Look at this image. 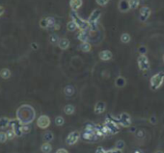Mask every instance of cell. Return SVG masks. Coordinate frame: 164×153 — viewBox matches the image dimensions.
Listing matches in <instances>:
<instances>
[{
  "instance_id": "f35d334b",
  "label": "cell",
  "mask_w": 164,
  "mask_h": 153,
  "mask_svg": "<svg viewBox=\"0 0 164 153\" xmlns=\"http://www.w3.org/2000/svg\"><path fill=\"white\" fill-rule=\"evenodd\" d=\"M145 136V133H144L143 130H138L136 132V137L137 138H143Z\"/></svg>"
},
{
  "instance_id": "7a4b0ae2",
  "label": "cell",
  "mask_w": 164,
  "mask_h": 153,
  "mask_svg": "<svg viewBox=\"0 0 164 153\" xmlns=\"http://www.w3.org/2000/svg\"><path fill=\"white\" fill-rule=\"evenodd\" d=\"M120 131L118 121L111 117H107L103 123V132L105 135H115Z\"/></svg>"
},
{
  "instance_id": "ffe728a7",
  "label": "cell",
  "mask_w": 164,
  "mask_h": 153,
  "mask_svg": "<svg viewBox=\"0 0 164 153\" xmlns=\"http://www.w3.org/2000/svg\"><path fill=\"white\" fill-rule=\"evenodd\" d=\"M42 140L45 141V142H50L54 140V134L51 131L45 132L42 135Z\"/></svg>"
},
{
  "instance_id": "9a60e30c",
  "label": "cell",
  "mask_w": 164,
  "mask_h": 153,
  "mask_svg": "<svg viewBox=\"0 0 164 153\" xmlns=\"http://www.w3.org/2000/svg\"><path fill=\"white\" fill-rule=\"evenodd\" d=\"M98 57L101 60V61H109V60L112 59L113 57V54L112 52L109 51V50H103V51H100V54H98Z\"/></svg>"
},
{
  "instance_id": "7bdbcfd3",
  "label": "cell",
  "mask_w": 164,
  "mask_h": 153,
  "mask_svg": "<svg viewBox=\"0 0 164 153\" xmlns=\"http://www.w3.org/2000/svg\"><path fill=\"white\" fill-rule=\"evenodd\" d=\"M56 153H69V151L65 148H59L56 150Z\"/></svg>"
},
{
  "instance_id": "9c48e42d",
  "label": "cell",
  "mask_w": 164,
  "mask_h": 153,
  "mask_svg": "<svg viewBox=\"0 0 164 153\" xmlns=\"http://www.w3.org/2000/svg\"><path fill=\"white\" fill-rule=\"evenodd\" d=\"M79 139H80V133L78 131H73L66 138V144L68 145H74L79 141Z\"/></svg>"
},
{
  "instance_id": "ac0fdd59",
  "label": "cell",
  "mask_w": 164,
  "mask_h": 153,
  "mask_svg": "<svg viewBox=\"0 0 164 153\" xmlns=\"http://www.w3.org/2000/svg\"><path fill=\"white\" fill-rule=\"evenodd\" d=\"M10 122H11V119L6 118V117H1L0 118V129L3 130V129H6L10 126Z\"/></svg>"
},
{
  "instance_id": "6da1fadb",
  "label": "cell",
  "mask_w": 164,
  "mask_h": 153,
  "mask_svg": "<svg viewBox=\"0 0 164 153\" xmlns=\"http://www.w3.org/2000/svg\"><path fill=\"white\" fill-rule=\"evenodd\" d=\"M36 118L35 109L31 105L23 104L20 105L16 110V119L22 125H29L34 121Z\"/></svg>"
},
{
  "instance_id": "d590c367",
  "label": "cell",
  "mask_w": 164,
  "mask_h": 153,
  "mask_svg": "<svg viewBox=\"0 0 164 153\" xmlns=\"http://www.w3.org/2000/svg\"><path fill=\"white\" fill-rule=\"evenodd\" d=\"M97 4L101 6V7H104V6H106L108 4V2H109V0H96Z\"/></svg>"
},
{
  "instance_id": "b9f144b4",
  "label": "cell",
  "mask_w": 164,
  "mask_h": 153,
  "mask_svg": "<svg viewBox=\"0 0 164 153\" xmlns=\"http://www.w3.org/2000/svg\"><path fill=\"white\" fill-rule=\"evenodd\" d=\"M150 122L152 124H156V122H157V119H156V118L155 117V116H153V117L150 118Z\"/></svg>"
},
{
  "instance_id": "60d3db41",
  "label": "cell",
  "mask_w": 164,
  "mask_h": 153,
  "mask_svg": "<svg viewBox=\"0 0 164 153\" xmlns=\"http://www.w3.org/2000/svg\"><path fill=\"white\" fill-rule=\"evenodd\" d=\"M139 53L140 55H145L146 54V47L145 46H141L139 48Z\"/></svg>"
},
{
  "instance_id": "8992f818",
  "label": "cell",
  "mask_w": 164,
  "mask_h": 153,
  "mask_svg": "<svg viewBox=\"0 0 164 153\" xmlns=\"http://www.w3.org/2000/svg\"><path fill=\"white\" fill-rule=\"evenodd\" d=\"M117 121H118L119 125L123 126V127L129 128L131 126V118L129 114H127V113H121V114L118 116Z\"/></svg>"
},
{
  "instance_id": "7402d4cb",
  "label": "cell",
  "mask_w": 164,
  "mask_h": 153,
  "mask_svg": "<svg viewBox=\"0 0 164 153\" xmlns=\"http://www.w3.org/2000/svg\"><path fill=\"white\" fill-rule=\"evenodd\" d=\"M126 84H127V80L123 76H119V77L115 80V85H116L118 88H123L126 86Z\"/></svg>"
},
{
  "instance_id": "8fae6325",
  "label": "cell",
  "mask_w": 164,
  "mask_h": 153,
  "mask_svg": "<svg viewBox=\"0 0 164 153\" xmlns=\"http://www.w3.org/2000/svg\"><path fill=\"white\" fill-rule=\"evenodd\" d=\"M151 14H152V11L149 7L147 6H144L140 9V13H139V18L142 22H145L148 18H150Z\"/></svg>"
},
{
  "instance_id": "74e56055",
  "label": "cell",
  "mask_w": 164,
  "mask_h": 153,
  "mask_svg": "<svg viewBox=\"0 0 164 153\" xmlns=\"http://www.w3.org/2000/svg\"><path fill=\"white\" fill-rule=\"evenodd\" d=\"M29 132H30V127H29V125H22V133H23V134H27Z\"/></svg>"
},
{
  "instance_id": "83f0119b",
  "label": "cell",
  "mask_w": 164,
  "mask_h": 153,
  "mask_svg": "<svg viewBox=\"0 0 164 153\" xmlns=\"http://www.w3.org/2000/svg\"><path fill=\"white\" fill-rule=\"evenodd\" d=\"M121 42H123V44H129V42H130V35L127 34V33H124V34H122V36H121Z\"/></svg>"
},
{
  "instance_id": "cb8c5ba5",
  "label": "cell",
  "mask_w": 164,
  "mask_h": 153,
  "mask_svg": "<svg viewBox=\"0 0 164 153\" xmlns=\"http://www.w3.org/2000/svg\"><path fill=\"white\" fill-rule=\"evenodd\" d=\"M11 75H12V73L9 68H2L1 71H0V77L2 79H9L11 77Z\"/></svg>"
},
{
  "instance_id": "5b68a950",
  "label": "cell",
  "mask_w": 164,
  "mask_h": 153,
  "mask_svg": "<svg viewBox=\"0 0 164 153\" xmlns=\"http://www.w3.org/2000/svg\"><path fill=\"white\" fill-rule=\"evenodd\" d=\"M101 16V11L100 9H96L94 10L93 12L91 13V15L89 16V18H88V22H89L90 24V29L92 31H97L98 29V19L100 18Z\"/></svg>"
},
{
  "instance_id": "5bb4252c",
  "label": "cell",
  "mask_w": 164,
  "mask_h": 153,
  "mask_svg": "<svg viewBox=\"0 0 164 153\" xmlns=\"http://www.w3.org/2000/svg\"><path fill=\"white\" fill-rule=\"evenodd\" d=\"M118 8H119L120 12H122V13L129 12V10H130L129 0H120L119 4H118Z\"/></svg>"
},
{
  "instance_id": "7dc6e473",
  "label": "cell",
  "mask_w": 164,
  "mask_h": 153,
  "mask_svg": "<svg viewBox=\"0 0 164 153\" xmlns=\"http://www.w3.org/2000/svg\"><path fill=\"white\" fill-rule=\"evenodd\" d=\"M156 153H164V152L161 151V150H157V151H156Z\"/></svg>"
},
{
  "instance_id": "484cf974",
  "label": "cell",
  "mask_w": 164,
  "mask_h": 153,
  "mask_svg": "<svg viewBox=\"0 0 164 153\" xmlns=\"http://www.w3.org/2000/svg\"><path fill=\"white\" fill-rule=\"evenodd\" d=\"M92 49V45L89 44V42H82L80 44V50L83 52H90Z\"/></svg>"
},
{
  "instance_id": "f1b7e54d",
  "label": "cell",
  "mask_w": 164,
  "mask_h": 153,
  "mask_svg": "<svg viewBox=\"0 0 164 153\" xmlns=\"http://www.w3.org/2000/svg\"><path fill=\"white\" fill-rule=\"evenodd\" d=\"M129 7L131 10H135L138 8V6L140 4V0H129Z\"/></svg>"
},
{
  "instance_id": "d6a6232c",
  "label": "cell",
  "mask_w": 164,
  "mask_h": 153,
  "mask_svg": "<svg viewBox=\"0 0 164 153\" xmlns=\"http://www.w3.org/2000/svg\"><path fill=\"white\" fill-rule=\"evenodd\" d=\"M54 121H55V124H56L57 126H62L65 123V119L63 117H61V116H58V117L55 118Z\"/></svg>"
},
{
  "instance_id": "bcb514c9",
  "label": "cell",
  "mask_w": 164,
  "mask_h": 153,
  "mask_svg": "<svg viewBox=\"0 0 164 153\" xmlns=\"http://www.w3.org/2000/svg\"><path fill=\"white\" fill-rule=\"evenodd\" d=\"M134 153H143V151H141V150H135V151H134Z\"/></svg>"
},
{
  "instance_id": "f546056e",
  "label": "cell",
  "mask_w": 164,
  "mask_h": 153,
  "mask_svg": "<svg viewBox=\"0 0 164 153\" xmlns=\"http://www.w3.org/2000/svg\"><path fill=\"white\" fill-rule=\"evenodd\" d=\"M59 37L57 35H55V34H52L49 36V42H50L51 44H58V42H59Z\"/></svg>"
},
{
  "instance_id": "4fadbf2b",
  "label": "cell",
  "mask_w": 164,
  "mask_h": 153,
  "mask_svg": "<svg viewBox=\"0 0 164 153\" xmlns=\"http://www.w3.org/2000/svg\"><path fill=\"white\" fill-rule=\"evenodd\" d=\"M82 138L87 142H95V141H97L98 137L97 136L96 132L84 131V133L82 134Z\"/></svg>"
},
{
  "instance_id": "4316f807",
  "label": "cell",
  "mask_w": 164,
  "mask_h": 153,
  "mask_svg": "<svg viewBox=\"0 0 164 153\" xmlns=\"http://www.w3.org/2000/svg\"><path fill=\"white\" fill-rule=\"evenodd\" d=\"M67 29H68V31H70V32H74L75 30L77 29V26L74 23V21L71 20L67 23Z\"/></svg>"
},
{
  "instance_id": "44dd1931",
  "label": "cell",
  "mask_w": 164,
  "mask_h": 153,
  "mask_svg": "<svg viewBox=\"0 0 164 153\" xmlns=\"http://www.w3.org/2000/svg\"><path fill=\"white\" fill-rule=\"evenodd\" d=\"M74 112H75V107L74 105H71V104H67L64 107V113L66 115H68V116H71V115H73L74 114Z\"/></svg>"
},
{
  "instance_id": "3957f363",
  "label": "cell",
  "mask_w": 164,
  "mask_h": 153,
  "mask_svg": "<svg viewBox=\"0 0 164 153\" xmlns=\"http://www.w3.org/2000/svg\"><path fill=\"white\" fill-rule=\"evenodd\" d=\"M70 16L71 18V20L74 21V23L77 26V28L79 29L80 31H87V30L90 28V24H89V22H88V20H85V19L81 18L80 16L76 14V12L71 11Z\"/></svg>"
},
{
  "instance_id": "30bf717a",
  "label": "cell",
  "mask_w": 164,
  "mask_h": 153,
  "mask_svg": "<svg viewBox=\"0 0 164 153\" xmlns=\"http://www.w3.org/2000/svg\"><path fill=\"white\" fill-rule=\"evenodd\" d=\"M50 125V118L47 115H42L37 119V126L41 129H47Z\"/></svg>"
},
{
  "instance_id": "ee69618b",
  "label": "cell",
  "mask_w": 164,
  "mask_h": 153,
  "mask_svg": "<svg viewBox=\"0 0 164 153\" xmlns=\"http://www.w3.org/2000/svg\"><path fill=\"white\" fill-rule=\"evenodd\" d=\"M4 13H5V8L3 6H0V16L4 14Z\"/></svg>"
},
{
  "instance_id": "277c9868",
  "label": "cell",
  "mask_w": 164,
  "mask_h": 153,
  "mask_svg": "<svg viewBox=\"0 0 164 153\" xmlns=\"http://www.w3.org/2000/svg\"><path fill=\"white\" fill-rule=\"evenodd\" d=\"M163 83H164V72L163 71H160L158 73H156V74L153 75L150 79V86L153 91L158 90L163 85Z\"/></svg>"
},
{
  "instance_id": "c3c4849f",
  "label": "cell",
  "mask_w": 164,
  "mask_h": 153,
  "mask_svg": "<svg viewBox=\"0 0 164 153\" xmlns=\"http://www.w3.org/2000/svg\"><path fill=\"white\" fill-rule=\"evenodd\" d=\"M162 58H163V62H164V54H163V57Z\"/></svg>"
},
{
  "instance_id": "f6af8a7d",
  "label": "cell",
  "mask_w": 164,
  "mask_h": 153,
  "mask_svg": "<svg viewBox=\"0 0 164 153\" xmlns=\"http://www.w3.org/2000/svg\"><path fill=\"white\" fill-rule=\"evenodd\" d=\"M52 29H54V30H59L60 29V25L58 24V23H56V24H55L54 26H53V28Z\"/></svg>"
},
{
  "instance_id": "4dcf8cb0",
  "label": "cell",
  "mask_w": 164,
  "mask_h": 153,
  "mask_svg": "<svg viewBox=\"0 0 164 153\" xmlns=\"http://www.w3.org/2000/svg\"><path fill=\"white\" fill-rule=\"evenodd\" d=\"M40 27L42 29H47L48 28V22H47V18H42L40 20Z\"/></svg>"
},
{
  "instance_id": "836d02e7",
  "label": "cell",
  "mask_w": 164,
  "mask_h": 153,
  "mask_svg": "<svg viewBox=\"0 0 164 153\" xmlns=\"http://www.w3.org/2000/svg\"><path fill=\"white\" fill-rule=\"evenodd\" d=\"M8 137L5 132H0V144H5L7 142Z\"/></svg>"
},
{
  "instance_id": "e575fe53",
  "label": "cell",
  "mask_w": 164,
  "mask_h": 153,
  "mask_svg": "<svg viewBox=\"0 0 164 153\" xmlns=\"http://www.w3.org/2000/svg\"><path fill=\"white\" fill-rule=\"evenodd\" d=\"M6 134H7V137H8V140H13L15 139L16 137V133L12 130V129H9V130H7V132H6Z\"/></svg>"
},
{
  "instance_id": "52a82bcc",
  "label": "cell",
  "mask_w": 164,
  "mask_h": 153,
  "mask_svg": "<svg viewBox=\"0 0 164 153\" xmlns=\"http://www.w3.org/2000/svg\"><path fill=\"white\" fill-rule=\"evenodd\" d=\"M137 65H138L139 69L142 71L150 69V62L146 55H139V57L137 58Z\"/></svg>"
},
{
  "instance_id": "7c38bea8",
  "label": "cell",
  "mask_w": 164,
  "mask_h": 153,
  "mask_svg": "<svg viewBox=\"0 0 164 153\" xmlns=\"http://www.w3.org/2000/svg\"><path fill=\"white\" fill-rule=\"evenodd\" d=\"M106 110V103L104 101H98L94 107V112L96 115H100L105 112Z\"/></svg>"
},
{
  "instance_id": "d6986e66",
  "label": "cell",
  "mask_w": 164,
  "mask_h": 153,
  "mask_svg": "<svg viewBox=\"0 0 164 153\" xmlns=\"http://www.w3.org/2000/svg\"><path fill=\"white\" fill-rule=\"evenodd\" d=\"M74 92H75V89L73 87V86L68 85V86H66V87L64 88V94L66 96H68V97L73 96L74 94Z\"/></svg>"
},
{
  "instance_id": "e0dca14e",
  "label": "cell",
  "mask_w": 164,
  "mask_h": 153,
  "mask_svg": "<svg viewBox=\"0 0 164 153\" xmlns=\"http://www.w3.org/2000/svg\"><path fill=\"white\" fill-rule=\"evenodd\" d=\"M58 46L62 50H66V49H68L69 46H70V41L66 38L60 39V41L58 42Z\"/></svg>"
},
{
  "instance_id": "ba28073f",
  "label": "cell",
  "mask_w": 164,
  "mask_h": 153,
  "mask_svg": "<svg viewBox=\"0 0 164 153\" xmlns=\"http://www.w3.org/2000/svg\"><path fill=\"white\" fill-rule=\"evenodd\" d=\"M10 126H11L12 130L16 133V137H20V136L23 135V133H22V124L16 118L11 119V122H10Z\"/></svg>"
},
{
  "instance_id": "2e32d148",
  "label": "cell",
  "mask_w": 164,
  "mask_h": 153,
  "mask_svg": "<svg viewBox=\"0 0 164 153\" xmlns=\"http://www.w3.org/2000/svg\"><path fill=\"white\" fill-rule=\"evenodd\" d=\"M82 4H83V1L82 0H71L70 1V6L71 11L76 12L78 9L81 8Z\"/></svg>"
},
{
  "instance_id": "8d00e7d4",
  "label": "cell",
  "mask_w": 164,
  "mask_h": 153,
  "mask_svg": "<svg viewBox=\"0 0 164 153\" xmlns=\"http://www.w3.org/2000/svg\"><path fill=\"white\" fill-rule=\"evenodd\" d=\"M106 153H123V150L118 148H112V149H109V150H106Z\"/></svg>"
},
{
  "instance_id": "ab89813d",
  "label": "cell",
  "mask_w": 164,
  "mask_h": 153,
  "mask_svg": "<svg viewBox=\"0 0 164 153\" xmlns=\"http://www.w3.org/2000/svg\"><path fill=\"white\" fill-rule=\"evenodd\" d=\"M96 153H106V150L102 147V146H98V147L96 149Z\"/></svg>"
},
{
  "instance_id": "d4e9b609",
  "label": "cell",
  "mask_w": 164,
  "mask_h": 153,
  "mask_svg": "<svg viewBox=\"0 0 164 153\" xmlns=\"http://www.w3.org/2000/svg\"><path fill=\"white\" fill-rule=\"evenodd\" d=\"M77 39H79L81 42H87L89 39V36L86 33V31H80L79 34L77 35Z\"/></svg>"
},
{
  "instance_id": "1f68e13d",
  "label": "cell",
  "mask_w": 164,
  "mask_h": 153,
  "mask_svg": "<svg viewBox=\"0 0 164 153\" xmlns=\"http://www.w3.org/2000/svg\"><path fill=\"white\" fill-rule=\"evenodd\" d=\"M124 146H126V144H124V142L123 140H119V141H117L116 144H115V148L121 149V150H123L124 148Z\"/></svg>"
},
{
  "instance_id": "603a6c76",
  "label": "cell",
  "mask_w": 164,
  "mask_h": 153,
  "mask_svg": "<svg viewBox=\"0 0 164 153\" xmlns=\"http://www.w3.org/2000/svg\"><path fill=\"white\" fill-rule=\"evenodd\" d=\"M41 151L42 153H50L52 151V145L49 142H44L41 145Z\"/></svg>"
}]
</instances>
